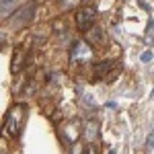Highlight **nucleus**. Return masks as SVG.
<instances>
[{
	"instance_id": "nucleus-10",
	"label": "nucleus",
	"mask_w": 154,
	"mask_h": 154,
	"mask_svg": "<svg viewBox=\"0 0 154 154\" xmlns=\"http://www.w3.org/2000/svg\"><path fill=\"white\" fill-rule=\"evenodd\" d=\"M17 0H2V19H8V14L14 12Z\"/></svg>"
},
{
	"instance_id": "nucleus-7",
	"label": "nucleus",
	"mask_w": 154,
	"mask_h": 154,
	"mask_svg": "<svg viewBox=\"0 0 154 154\" xmlns=\"http://www.w3.org/2000/svg\"><path fill=\"white\" fill-rule=\"evenodd\" d=\"M80 123L78 121H72V123H68V125H64L62 128V136L66 138V142L70 144H76V138H78V134H80Z\"/></svg>"
},
{
	"instance_id": "nucleus-13",
	"label": "nucleus",
	"mask_w": 154,
	"mask_h": 154,
	"mask_svg": "<svg viewBox=\"0 0 154 154\" xmlns=\"http://www.w3.org/2000/svg\"><path fill=\"white\" fill-rule=\"evenodd\" d=\"M62 2H64V6H70V4H74V2H76V0H62Z\"/></svg>"
},
{
	"instance_id": "nucleus-2",
	"label": "nucleus",
	"mask_w": 154,
	"mask_h": 154,
	"mask_svg": "<svg viewBox=\"0 0 154 154\" xmlns=\"http://www.w3.org/2000/svg\"><path fill=\"white\" fill-rule=\"evenodd\" d=\"M93 58V49L88 48L84 41H76L70 49V60L74 64H86V62H91Z\"/></svg>"
},
{
	"instance_id": "nucleus-16",
	"label": "nucleus",
	"mask_w": 154,
	"mask_h": 154,
	"mask_svg": "<svg viewBox=\"0 0 154 154\" xmlns=\"http://www.w3.org/2000/svg\"><path fill=\"white\" fill-rule=\"evenodd\" d=\"M82 2H88V0H82Z\"/></svg>"
},
{
	"instance_id": "nucleus-3",
	"label": "nucleus",
	"mask_w": 154,
	"mask_h": 154,
	"mask_svg": "<svg viewBox=\"0 0 154 154\" xmlns=\"http://www.w3.org/2000/svg\"><path fill=\"white\" fill-rule=\"evenodd\" d=\"M95 17H97V11L93 6H82L80 11H76V27L80 31H88L93 27Z\"/></svg>"
},
{
	"instance_id": "nucleus-8",
	"label": "nucleus",
	"mask_w": 154,
	"mask_h": 154,
	"mask_svg": "<svg viewBox=\"0 0 154 154\" xmlns=\"http://www.w3.org/2000/svg\"><path fill=\"white\" fill-rule=\"evenodd\" d=\"M23 60H25V51L23 48L14 49V56H12V64H11V72L12 74H19L21 68H23Z\"/></svg>"
},
{
	"instance_id": "nucleus-6",
	"label": "nucleus",
	"mask_w": 154,
	"mask_h": 154,
	"mask_svg": "<svg viewBox=\"0 0 154 154\" xmlns=\"http://www.w3.org/2000/svg\"><path fill=\"white\" fill-rule=\"evenodd\" d=\"M113 68H119L117 62L115 60H105V62H99L95 64V76L97 78H109V70H113Z\"/></svg>"
},
{
	"instance_id": "nucleus-15",
	"label": "nucleus",
	"mask_w": 154,
	"mask_h": 154,
	"mask_svg": "<svg viewBox=\"0 0 154 154\" xmlns=\"http://www.w3.org/2000/svg\"><path fill=\"white\" fill-rule=\"evenodd\" d=\"M152 99H154V91H152Z\"/></svg>"
},
{
	"instance_id": "nucleus-11",
	"label": "nucleus",
	"mask_w": 154,
	"mask_h": 154,
	"mask_svg": "<svg viewBox=\"0 0 154 154\" xmlns=\"http://www.w3.org/2000/svg\"><path fill=\"white\" fill-rule=\"evenodd\" d=\"M152 58H154V54H152V51H150V49H146V51H144V54H142V58H140V60H142L144 64H148V62H150V60H152Z\"/></svg>"
},
{
	"instance_id": "nucleus-9",
	"label": "nucleus",
	"mask_w": 154,
	"mask_h": 154,
	"mask_svg": "<svg viewBox=\"0 0 154 154\" xmlns=\"http://www.w3.org/2000/svg\"><path fill=\"white\" fill-rule=\"evenodd\" d=\"M97 136H99V123L97 121H86V128H84V138L88 142H95Z\"/></svg>"
},
{
	"instance_id": "nucleus-17",
	"label": "nucleus",
	"mask_w": 154,
	"mask_h": 154,
	"mask_svg": "<svg viewBox=\"0 0 154 154\" xmlns=\"http://www.w3.org/2000/svg\"><path fill=\"white\" fill-rule=\"evenodd\" d=\"M152 25H154V23H152Z\"/></svg>"
},
{
	"instance_id": "nucleus-4",
	"label": "nucleus",
	"mask_w": 154,
	"mask_h": 154,
	"mask_svg": "<svg viewBox=\"0 0 154 154\" xmlns=\"http://www.w3.org/2000/svg\"><path fill=\"white\" fill-rule=\"evenodd\" d=\"M84 33H86V41H88V43L99 45V48H105L107 35H105V29H103V27H93V29H88V31H84Z\"/></svg>"
},
{
	"instance_id": "nucleus-12",
	"label": "nucleus",
	"mask_w": 154,
	"mask_h": 154,
	"mask_svg": "<svg viewBox=\"0 0 154 154\" xmlns=\"http://www.w3.org/2000/svg\"><path fill=\"white\" fill-rule=\"evenodd\" d=\"M146 148H148V150H152V148H154V134L148 136V140H146Z\"/></svg>"
},
{
	"instance_id": "nucleus-14",
	"label": "nucleus",
	"mask_w": 154,
	"mask_h": 154,
	"mask_svg": "<svg viewBox=\"0 0 154 154\" xmlns=\"http://www.w3.org/2000/svg\"><path fill=\"white\" fill-rule=\"evenodd\" d=\"M86 154H95V150H88V152H86Z\"/></svg>"
},
{
	"instance_id": "nucleus-5",
	"label": "nucleus",
	"mask_w": 154,
	"mask_h": 154,
	"mask_svg": "<svg viewBox=\"0 0 154 154\" xmlns=\"http://www.w3.org/2000/svg\"><path fill=\"white\" fill-rule=\"evenodd\" d=\"M33 11H35V4L23 6L21 11H19L17 14H14V17H12V25H17V27H25V25L31 21V17H33Z\"/></svg>"
},
{
	"instance_id": "nucleus-1",
	"label": "nucleus",
	"mask_w": 154,
	"mask_h": 154,
	"mask_svg": "<svg viewBox=\"0 0 154 154\" xmlns=\"http://www.w3.org/2000/svg\"><path fill=\"white\" fill-rule=\"evenodd\" d=\"M25 117H27V105L23 103L12 105L4 115V134L11 138H19L25 125Z\"/></svg>"
}]
</instances>
